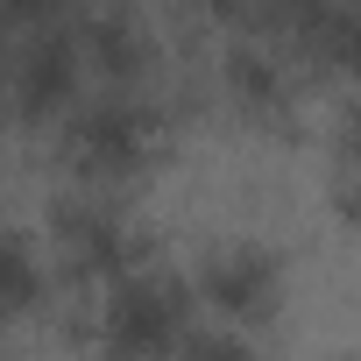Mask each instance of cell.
<instances>
[{"label": "cell", "mask_w": 361, "mask_h": 361, "mask_svg": "<svg viewBox=\"0 0 361 361\" xmlns=\"http://www.w3.org/2000/svg\"><path fill=\"white\" fill-rule=\"evenodd\" d=\"M156 142H163V114L149 106V92H106V85H92L64 114V163L85 177L92 192L128 185L135 170H149Z\"/></svg>", "instance_id": "cell-1"}, {"label": "cell", "mask_w": 361, "mask_h": 361, "mask_svg": "<svg viewBox=\"0 0 361 361\" xmlns=\"http://www.w3.org/2000/svg\"><path fill=\"white\" fill-rule=\"evenodd\" d=\"M192 312H199V298L185 276H170L156 262L128 269L121 283H106V305H99L106 361H170L192 340Z\"/></svg>", "instance_id": "cell-2"}, {"label": "cell", "mask_w": 361, "mask_h": 361, "mask_svg": "<svg viewBox=\"0 0 361 361\" xmlns=\"http://www.w3.org/2000/svg\"><path fill=\"white\" fill-rule=\"evenodd\" d=\"M50 241H57V262H64L71 276H85V283H121L128 269H142V234H135V220H128L106 192L57 199Z\"/></svg>", "instance_id": "cell-3"}, {"label": "cell", "mask_w": 361, "mask_h": 361, "mask_svg": "<svg viewBox=\"0 0 361 361\" xmlns=\"http://www.w3.org/2000/svg\"><path fill=\"white\" fill-rule=\"evenodd\" d=\"M0 99H8L22 121H50V114H71V106L85 99V50H78V29H71V22L29 29V36H22V50L8 57Z\"/></svg>", "instance_id": "cell-4"}, {"label": "cell", "mask_w": 361, "mask_h": 361, "mask_svg": "<svg viewBox=\"0 0 361 361\" xmlns=\"http://www.w3.org/2000/svg\"><path fill=\"white\" fill-rule=\"evenodd\" d=\"M192 298H206L234 333L248 326H269L276 305H283V255L262 248V241H227V248H206L199 255V283Z\"/></svg>", "instance_id": "cell-5"}, {"label": "cell", "mask_w": 361, "mask_h": 361, "mask_svg": "<svg viewBox=\"0 0 361 361\" xmlns=\"http://www.w3.org/2000/svg\"><path fill=\"white\" fill-rule=\"evenodd\" d=\"M78 29V50H85V78L106 85V92H149V71H156V36L142 29L135 8H92Z\"/></svg>", "instance_id": "cell-6"}, {"label": "cell", "mask_w": 361, "mask_h": 361, "mask_svg": "<svg viewBox=\"0 0 361 361\" xmlns=\"http://www.w3.org/2000/svg\"><path fill=\"white\" fill-rule=\"evenodd\" d=\"M220 85H227V99L248 114V121H283L290 114V78H283V64L269 57V43H227V57H220Z\"/></svg>", "instance_id": "cell-7"}, {"label": "cell", "mask_w": 361, "mask_h": 361, "mask_svg": "<svg viewBox=\"0 0 361 361\" xmlns=\"http://www.w3.org/2000/svg\"><path fill=\"white\" fill-rule=\"evenodd\" d=\"M298 36H305V50H312L326 71H340V78L361 85V0H326Z\"/></svg>", "instance_id": "cell-8"}, {"label": "cell", "mask_w": 361, "mask_h": 361, "mask_svg": "<svg viewBox=\"0 0 361 361\" xmlns=\"http://www.w3.org/2000/svg\"><path fill=\"white\" fill-rule=\"evenodd\" d=\"M43 298V255L22 227H0V326L8 319H29Z\"/></svg>", "instance_id": "cell-9"}, {"label": "cell", "mask_w": 361, "mask_h": 361, "mask_svg": "<svg viewBox=\"0 0 361 361\" xmlns=\"http://www.w3.org/2000/svg\"><path fill=\"white\" fill-rule=\"evenodd\" d=\"M185 361H269L248 333H234V326H220V333H192L185 347H177Z\"/></svg>", "instance_id": "cell-10"}, {"label": "cell", "mask_w": 361, "mask_h": 361, "mask_svg": "<svg viewBox=\"0 0 361 361\" xmlns=\"http://www.w3.org/2000/svg\"><path fill=\"white\" fill-rule=\"evenodd\" d=\"M71 15V0H0V22H29V29H50Z\"/></svg>", "instance_id": "cell-11"}, {"label": "cell", "mask_w": 361, "mask_h": 361, "mask_svg": "<svg viewBox=\"0 0 361 361\" xmlns=\"http://www.w3.org/2000/svg\"><path fill=\"white\" fill-rule=\"evenodd\" d=\"M319 8H326V0H269V15H276V22L290 29V36H298V29H305V22H312Z\"/></svg>", "instance_id": "cell-12"}, {"label": "cell", "mask_w": 361, "mask_h": 361, "mask_svg": "<svg viewBox=\"0 0 361 361\" xmlns=\"http://www.w3.org/2000/svg\"><path fill=\"white\" fill-rule=\"evenodd\" d=\"M347 199L361 206V128H354V142H347Z\"/></svg>", "instance_id": "cell-13"}, {"label": "cell", "mask_w": 361, "mask_h": 361, "mask_svg": "<svg viewBox=\"0 0 361 361\" xmlns=\"http://www.w3.org/2000/svg\"><path fill=\"white\" fill-rule=\"evenodd\" d=\"M0 106H8V99H0Z\"/></svg>", "instance_id": "cell-14"}]
</instances>
